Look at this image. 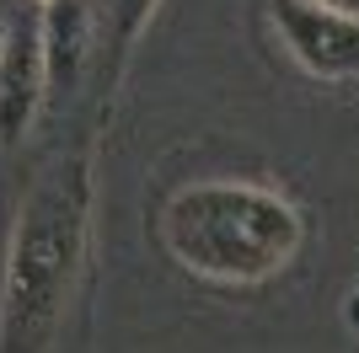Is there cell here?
Masks as SVG:
<instances>
[{
  "instance_id": "6da1fadb",
  "label": "cell",
  "mask_w": 359,
  "mask_h": 353,
  "mask_svg": "<svg viewBox=\"0 0 359 353\" xmlns=\"http://www.w3.org/2000/svg\"><path fill=\"white\" fill-rule=\"evenodd\" d=\"M91 155H54L16 204L0 273V353H54L91 241Z\"/></svg>"
},
{
  "instance_id": "7a4b0ae2",
  "label": "cell",
  "mask_w": 359,
  "mask_h": 353,
  "mask_svg": "<svg viewBox=\"0 0 359 353\" xmlns=\"http://www.w3.org/2000/svg\"><path fill=\"white\" fill-rule=\"evenodd\" d=\"M161 247L172 263L210 284H269L306 247V214L290 193L252 176H204L166 198Z\"/></svg>"
},
{
  "instance_id": "3957f363",
  "label": "cell",
  "mask_w": 359,
  "mask_h": 353,
  "mask_svg": "<svg viewBox=\"0 0 359 353\" xmlns=\"http://www.w3.org/2000/svg\"><path fill=\"white\" fill-rule=\"evenodd\" d=\"M273 38L311 81H359V16L316 0H269Z\"/></svg>"
},
{
  "instance_id": "277c9868",
  "label": "cell",
  "mask_w": 359,
  "mask_h": 353,
  "mask_svg": "<svg viewBox=\"0 0 359 353\" xmlns=\"http://www.w3.org/2000/svg\"><path fill=\"white\" fill-rule=\"evenodd\" d=\"M48 54H43V16L22 11L11 22L6 54H0V145H16L32 129V118L48 97Z\"/></svg>"
},
{
  "instance_id": "5b68a950",
  "label": "cell",
  "mask_w": 359,
  "mask_h": 353,
  "mask_svg": "<svg viewBox=\"0 0 359 353\" xmlns=\"http://www.w3.org/2000/svg\"><path fill=\"white\" fill-rule=\"evenodd\" d=\"M38 16H43L48 86H75V75L91 54V27H97L91 0H54V6H38Z\"/></svg>"
},
{
  "instance_id": "8992f818",
  "label": "cell",
  "mask_w": 359,
  "mask_h": 353,
  "mask_svg": "<svg viewBox=\"0 0 359 353\" xmlns=\"http://www.w3.org/2000/svg\"><path fill=\"white\" fill-rule=\"evenodd\" d=\"M161 11V0H107V48H113V81L123 75V59L135 54L145 38L150 16Z\"/></svg>"
},
{
  "instance_id": "52a82bcc",
  "label": "cell",
  "mask_w": 359,
  "mask_h": 353,
  "mask_svg": "<svg viewBox=\"0 0 359 353\" xmlns=\"http://www.w3.org/2000/svg\"><path fill=\"white\" fill-rule=\"evenodd\" d=\"M316 6H332V11H344V16H359V0H316Z\"/></svg>"
},
{
  "instance_id": "ba28073f",
  "label": "cell",
  "mask_w": 359,
  "mask_h": 353,
  "mask_svg": "<svg viewBox=\"0 0 359 353\" xmlns=\"http://www.w3.org/2000/svg\"><path fill=\"white\" fill-rule=\"evenodd\" d=\"M11 22H16V16L6 11V6H0V54H6V38H11Z\"/></svg>"
},
{
  "instance_id": "9c48e42d",
  "label": "cell",
  "mask_w": 359,
  "mask_h": 353,
  "mask_svg": "<svg viewBox=\"0 0 359 353\" xmlns=\"http://www.w3.org/2000/svg\"><path fill=\"white\" fill-rule=\"evenodd\" d=\"M27 6H54V0H27Z\"/></svg>"
}]
</instances>
